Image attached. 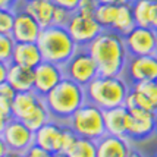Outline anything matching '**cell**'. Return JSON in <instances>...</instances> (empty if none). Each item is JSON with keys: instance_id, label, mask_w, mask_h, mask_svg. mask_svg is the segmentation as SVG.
I'll return each mask as SVG.
<instances>
[{"instance_id": "obj_47", "label": "cell", "mask_w": 157, "mask_h": 157, "mask_svg": "<svg viewBox=\"0 0 157 157\" xmlns=\"http://www.w3.org/2000/svg\"><path fill=\"white\" fill-rule=\"evenodd\" d=\"M156 82H157V79H156Z\"/></svg>"}, {"instance_id": "obj_18", "label": "cell", "mask_w": 157, "mask_h": 157, "mask_svg": "<svg viewBox=\"0 0 157 157\" xmlns=\"http://www.w3.org/2000/svg\"><path fill=\"white\" fill-rule=\"evenodd\" d=\"M43 100H44L43 96H40L35 90L18 91L13 98V103H12V117L24 121L37 109V106Z\"/></svg>"}, {"instance_id": "obj_37", "label": "cell", "mask_w": 157, "mask_h": 157, "mask_svg": "<svg viewBox=\"0 0 157 157\" xmlns=\"http://www.w3.org/2000/svg\"><path fill=\"white\" fill-rule=\"evenodd\" d=\"M150 25H151V28L157 29V0H154V3H153V7H151Z\"/></svg>"}, {"instance_id": "obj_3", "label": "cell", "mask_w": 157, "mask_h": 157, "mask_svg": "<svg viewBox=\"0 0 157 157\" xmlns=\"http://www.w3.org/2000/svg\"><path fill=\"white\" fill-rule=\"evenodd\" d=\"M88 101L97 104L103 110L123 106L125 98L131 91V84L125 76L98 75L85 87Z\"/></svg>"}, {"instance_id": "obj_25", "label": "cell", "mask_w": 157, "mask_h": 157, "mask_svg": "<svg viewBox=\"0 0 157 157\" xmlns=\"http://www.w3.org/2000/svg\"><path fill=\"white\" fill-rule=\"evenodd\" d=\"M154 0H134L132 2V12L135 22L140 27H151L150 25V15Z\"/></svg>"}, {"instance_id": "obj_35", "label": "cell", "mask_w": 157, "mask_h": 157, "mask_svg": "<svg viewBox=\"0 0 157 157\" xmlns=\"http://www.w3.org/2000/svg\"><path fill=\"white\" fill-rule=\"evenodd\" d=\"M22 0H0V9H13L16 10Z\"/></svg>"}, {"instance_id": "obj_24", "label": "cell", "mask_w": 157, "mask_h": 157, "mask_svg": "<svg viewBox=\"0 0 157 157\" xmlns=\"http://www.w3.org/2000/svg\"><path fill=\"white\" fill-rule=\"evenodd\" d=\"M69 157H97V141L78 137L74 147L66 153Z\"/></svg>"}, {"instance_id": "obj_13", "label": "cell", "mask_w": 157, "mask_h": 157, "mask_svg": "<svg viewBox=\"0 0 157 157\" xmlns=\"http://www.w3.org/2000/svg\"><path fill=\"white\" fill-rule=\"evenodd\" d=\"M35 74V82H34V90L40 94V96H46L55 88L56 85L65 78L63 74V68L60 65H56L52 62L43 60L34 69Z\"/></svg>"}, {"instance_id": "obj_17", "label": "cell", "mask_w": 157, "mask_h": 157, "mask_svg": "<svg viewBox=\"0 0 157 157\" xmlns=\"http://www.w3.org/2000/svg\"><path fill=\"white\" fill-rule=\"evenodd\" d=\"M34 18L41 28H47L53 25L56 3L53 0H22V6L19 7Z\"/></svg>"}, {"instance_id": "obj_14", "label": "cell", "mask_w": 157, "mask_h": 157, "mask_svg": "<svg viewBox=\"0 0 157 157\" xmlns=\"http://www.w3.org/2000/svg\"><path fill=\"white\" fill-rule=\"evenodd\" d=\"M40 24L22 9H16L12 37L16 43H37L41 34Z\"/></svg>"}, {"instance_id": "obj_9", "label": "cell", "mask_w": 157, "mask_h": 157, "mask_svg": "<svg viewBox=\"0 0 157 157\" xmlns=\"http://www.w3.org/2000/svg\"><path fill=\"white\" fill-rule=\"evenodd\" d=\"M123 76L131 85L140 81H156L157 79V55L129 56Z\"/></svg>"}, {"instance_id": "obj_39", "label": "cell", "mask_w": 157, "mask_h": 157, "mask_svg": "<svg viewBox=\"0 0 157 157\" xmlns=\"http://www.w3.org/2000/svg\"><path fill=\"white\" fill-rule=\"evenodd\" d=\"M134 0H100V3H110V5H132Z\"/></svg>"}, {"instance_id": "obj_30", "label": "cell", "mask_w": 157, "mask_h": 157, "mask_svg": "<svg viewBox=\"0 0 157 157\" xmlns=\"http://www.w3.org/2000/svg\"><path fill=\"white\" fill-rule=\"evenodd\" d=\"M76 140H78V134L69 126L68 123H65L63 134H62V147H60L62 153H68V151L74 147V144L76 143Z\"/></svg>"}, {"instance_id": "obj_38", "label": "cell", "mask_w": 157, "mask_h": 157, "mask_svg": "<svg viewBox=\"0 0 157 157\" xmlns=\"http://www.w3.org/2000/svg\"><path fill=\"white\" fill-rule=\"evenodd\" d=\"M9 119H10V116H7L5 112L0 110V135L3 134V131H5V128H6V123H7Z\"/></svg>"}, {"instance_id": "obj_2", "label": "cell", "mask_w": 157, "mask_h": 157, "mask_svg": "<svg viewBox=\"0 0 157 157\" xmlns=\"http://www.w3.org/2000/svg\"><path fill=\"white\" fill-rule=\"evenodd\" d=\"M43 98L52 117L62 123H68L71 116L88 100L85 87L66 76Z\"/></svg>"}, {"instance_id": "obj_29", "label": "cell", "mask_w": 157, "mask_h": 157, "mask_svg": "<svg viewBox=\"0 0 157 157\" xmlns=\"http://www.w3.org/2000/svg\"><path fill=\"white\" fill-rule=\"evenodd\" d=\"M15 13L16 10L13 9H0V33L2 34H12Z\"/></svg>"}, {"instance_id": "obj_22", "label": "cell", "mask_w": 157, "mask_h": 157, "mask_svg": "<svg viewBox=\"0 0 157 157\" xmlns=\"http://www.w3.org/2000/svg\"><path fill=\"white\" fill-rule=\"evenodd\" d=\"M135 27H137V22H135V18H134L132 6L131 5H121L117 7L116 18H115V22H113L110 29H113L115 33L125 37Z\"/></svg>"}, {"instance_id": "obj_41", "label": "cell", "mask_w": 157, "mask_h": 157, "mask_svg": "<svg viewBox=\"0 0 157 157\" xmlns=\"http://www.w3.org/2000/svg\"><path fill=\"white\" fill-rule=\"evenodd\" d=\"M3 157H25L24 153H18V151H7Z\"/></svg>"}, {"instance_id": "obj_20", "label": "cell", "mask_w": 157, "mask_h": 157, "mask_svg": "<svg viewBox=\"0 0 157 157\" xmlns=\"http://www.w3.org/2000/svg\"><path fill=\"white\" fill-rule=\"evenodd\" d=\"M104 115V126L106 134L126 137V121H128V109L125 106H117L112 109L103 110Z\"/></svg>"}, {"instance_id": "obj_7", "label": "cell", "mask_w": 157, "mask_h": 157, "mask_svg": "<svg viewBox=\"0 0 157 157\" xmlns=\"http://www.w3.org/2000/svg\"><path fill=\"white\" fill-rule=\"evenodd\" d=\"M123 106L128 110L144 109L157 112V82L140 81L132 84Z\"/></svg>"}, {"instance_id": "obj_44", "label": "cell", "mask_w": 157, "mask_h": 157, "mask_svg": "<svg viewBox=\"0 0 157 157\" xmlns=\"http://www.w3.org/2000/svg\"><path fill=\"white\" fill-rule=\"evenodd\" d=\"M154 134H157V112H156V116H154Z\"/></svg>"}, {"instance_id": "obj_36", "label": "cell", "mask_w": 157, "mask_h": 157, "mask_svg": "<svg viewBox=\"0 0 157 157\" xmlns=\"http://www.w3.org/2000/svg\"><path fill=\"white\" fill-rule=\"evenodd\" d=\"M7 72H9V63L0 62V84L7 81Z\"/></svg>"}, {"instance_id": "obj_42", "label": "cell", "mask_w": 157, "mask_h": 157, "mask_svg": "<svg viewBox=\"0 0 157 157\" xmlns=\"http://www.w3.org/2000/svg\"><path fill=\"white\" fill-rule=\"evenodd\" d=\"M128 157H144L143 154H141V153H140V151H137V150H132L129 153V156Z\"/></svg>"}, {"instance_id": "obj_28", "label": "cell", "mask_w": 157, "mask_h": 157, "mask_svg": "<svg viewBox=\"0 0 157 157\" xmlns=\"http://www.w3.org/2000/svg\"><path fill=\"white\" fill-rule=\"evenodd\" d=\"M16 41L10 34H2L0 33V62H12V55H13V48Z\"/></svg>"}, {"instance_id": "obj_40", "label": "cell", "mask_w": 157, "mask_h": 157, "mask_svg": "<svg viewBox=\"0 0 157 157\" xmlns=\"http://www.w3.org/2000/svg\"><path fill=\"white\" fill-rule=\"evenodd\" d=\"M7 151H9V148H7V145H6V143H5L3 137L0 135V157H3Z\"/></svg>"}, {"instance_id": "obj_23", "label": "cell", "mask_w": 157, "mask_h": 157, "mask_svg": "<svg viewBox=\"0 0 157 157\" xmlns=\"http://www.w3.org/2000/svg\"><path fill=\"white\" fill-rule=\"evenodd\" d=\"M52 119H53V117H52V113H50L48 107L46 106V103L43 100V101L37 106V109L28 117L24 119V123H25L31 131L35 132V131H38L43 125H46V123H47L48 121H52Z\"/></svg>"}, {"instance_id": "obj_12", "label": "cell", "mask_w": 157, "mask_h": 157, "mask_svg": "<svg viewBox=\"0 0 157 157\" xmlns=\"http://www.w3.org/2000/svg\"><path fill=\"white\" fill-rule=\"evenodd\" d=\"M154 116H156V112H150V110H128L126 137L129 140L143 141L153 135L154 134Z\"/></svg>"}, {"instance_id": "obj_1", "label": "cell", "mask_w": 157, "mask_h": 157, "mask_svg": "<svg viewBox=\"0 0 157 157\" xmlns=\"http://www.w3.org/2000/svg\"><path fill=\"white\" fill-rule=\"evenodd\" d=\"M90 55L94 57L98 66V75L122 76L129 53L125 46L123 35L113 29H103L87 46Z\"/></svg>"}, {"instance_id": "obj_32", "label": "cell", "mask_w": 157, "mask_h": 157, "mask_svg": "<svg viewBox=\"0 0 157 157\" xmlns=\"http://www.w3.org/2000/svg\"><path fill=\"white\" fill-rule=\"evenodd\" d=\"M98 5H100V0H81L75 12L85 16H94Z\"/></svg>"}, {"instance_id": "obj_45", "label": "cell", "mask_w": 157, "mask_h": 157, "mask_svg": "<svg viewBox=\"0 0 157 157\" xmlns=\"http://www.w3.org/2000/svg\"><path fill=\"white\" fill-rule=\"evenodd\" d=\"M156 55H157V48H156Z\"/></svg>"}, {"instance_id": "obj_31", "label": "cell", "mask_w": 157, "mask_h": 157, "mask_svg": "<svg viewBox=\"0 0 157 157\" xmlns=\"http://www.w3.org/2000/svg\"><path fill=\"white\" fill-rule=\"evenodd\" d=\"M72 15H74L72 10H69V9L62 6H56L55 15H53V25L66 28V25L69 24V21L72 18Z\"/></svg>"}, {"instance_id": "obj_5", "label": "cell", "mask_w": 157, "mask_h": 157, "mask_svg": "<svg viewBox=\"0 0 157 157\" xmlns=\"http://www.w3.org/2000/svg\"><path fill=\"white\" fill-rule=\"evenodd\" d=\"M68 125L78 134V137L97 141L106 135L103 109L88 100L71 116Z\"/></svg>"}, {"instance_id": "obj_11", "label": "cell", "mask_w": 157, "mask_h": 157, "mask_svg": "<svg viewBox=\"0 0 157 157\" xmlns=\"http://www.w3.org/2000/svg\"><path fill=\"white\" fill-rule=\"evenodd\" d=\"M66 29L79 47H87L103 31V27L94 16H85L74 12L69 24L66 25Z\"/></svg>"}, {"instance_id": "obj_16", "label": "cell", "mask_w": 157, "mask_h": 157, "mask_svg": "<svg viewBox=\"0 0 157 157\" xmlns=\"http://www.w3.org/2000/svg\"><path fill=\"white\" fill-rule=\"evenodd\" d=\"M131 151L132 147L128 137L106 134L97 140V157H128Z\"/></svg>"}, {"instance_id": "obj_46", "label": "cell", "mask_w": 157, "mask_h": 157, "mask_svg": "<svg viewBox=\"0 0 157 157\" xmlns=\"http://www.w3.org/2000/svg\"><path fill=\"white\" fill-rule=\"evenodd\" d=\"M156 157H157V153H156Z\"/></svg>"}, {"instance_id": "obj_26", "label": "cell", "mask_w": 157, "mask_h": 157, "mask_svg": "<svg viewBox=\"0 0 157 157\" xmlns=\"http://www.w3.org/2000/svg\"><path fill=\"white\" fill-rule=\"evenodd\" d=\"M117 7H119L117 5H110V3H100L98 5L96 13H94V18L103 27V29L112 28L117 13Z\"/></svg>"}, {"instance_id": "obj_33", "label": "cell", "mask_w": 157, "mask_h": 157, "mask_svg": "<svg viewBox=\"0 0 157 157\" xmlns=\"http://www.w3.org/2000/svg\"><path fill=\"white\" fill-rule=\"evenodd\" d=\"M24 156H25V157H52V153L34 144V145H33L29 150L24 153Z\"/></svg>"}, {"instance_id": "obj_19", "label": "cell", "mask_w": 157, "mask_h": 157, "mask_svg": "<svg viewBox=\"0 0 157 157\" xmlns=\"http://www.w3.org/2000/svg\"><path fill=\"white\" fill-rule=\"evenodd\" d=\"M44 60L37 43H16L12 55V62L25 68L35 69Z\"/></svg>"}, {"instance_id": "obj_4", "label": "cell", "mask_w": 157, "mask_h": 157, "mask_svg": "<svg viewBox=\"0 0 157 157\" xmlns=\"http://www.w3.org/2000/svg\"><path fill=\"white\" fill-rule=\"evenodd\" d=\"M37 44L43 53L44 60L60 66H63L79 48L66 28L56 25L43 28Z\"/></svg>"}, {"instance_id": "obj_10", "label": "cell", "mask_w": 157, "mask_h": 157, "mask_svg": "<svg viewBox=\"0 0 157 157\" xmlns=\"http://www.w3.org/2000/svg\"><path fill=\"white\" fill-rule=\"evenodd\" d=\"M129 56L154 55L157 48V29L151 27H137L123 37Z\"/></svg>"}, {"instance_id": "obj_43", "label": "cell", "mask_w": 157, "mask_h": 157, "mask_svg": "<svg viewBox=\"0 0 157 157\" xmlns=\"http://www.w3.org/2000/svg\"><path fill=\"white\" fill-rule=\"evenodd\" d=\"M52 157H69L66 153H62V151H57V153H53Z\"/></svg>"}, {"instance_id": "obj_27", "label": "cell", "mask_w": 157, "mask_h": 157, "mask_svg": "<svg viewBox=\"0 0 157 157\" xmlns=\"http://www.w3.org/2000/svg\"><path fill=\"white\" fill-rule=\"evenodd\" d=\"M16 93L18 91L7 81L0 84V110L5 112L7 116L10 117H12V103H13Z\"/></svg>"}, {"instance_id": "obj_6", "label": "cell", "mask_w": 157, "mask_h": 157, "mask_svg": "<svg viewBox=\"0 0 157 157\" xmlns=\"http://www.w3.org/2000/svg\"><path fill=\"white\" fill-rule=\"evenodd\" d=\"M63 74L66 78L87 87L94 78L98 76V66L94 57L85 47H79L63 66Z\"/></svg>"}, {"instance_id": "obj_34", "label": "cell", "mask_w": 157, "mask_h": 157, "mask_svg": "<svg viewBox=\"0 0 157 157\" xmlns=\"http://www.w3.org/2000/svg\"><path fill=\"white\" fill-rule=\"evenodd\" d=\"M56 3V6H62V7H66L69 10H72V12H75L78 5H79V2L81 0H53Z\"/></svg>"}, {"instance_id": "obj_8", "label": "cell", "mask_w": 157, "mask_h": 157, "mask_svg": "<svg viewBox=\"0 0 157 157\" xmlns=\"http://www.w3.org/2000/svg\"><path fill=\"white\" fill-rule=\"evenodd\" d=\"M2 137L5 140L9 151L25 153L35 144V132L29 129L24 123V121L15 119V117H10L7 121Z\"/></svg>"}, {"instance_id": "obj_21", "label": "cell", "mask_w": 157, "mask_h": 157, "mask_svg": "<svg viewBox=\"0 0 157 157\" xmlns=\"http://www.w3.org/2000/svg\"><path fill=\"white\" fill-rule=\"evenodd\" d=\"M7 82L16 91L34 90V82H35L34 69L25 68V66H21V65H16L13 62H10L9 63V72H7Z\"/></svg>"}, {"instance_id": "obj_15", "label": "cell", "mask_w": 157, "mask_h": 157, "mask_svg": "<svg viewBox=\"0 0 157 157\" xmlns=\"http://www.w3.org/2000/svg\"><path fill=\"white\" fill-rule=\"evenodd\" d=\"M63 126H65V123L57 122L55 119L48 121L38 131H35V140H34L35 145L50 151L52 154L60 151Z\"/></svg>"}]
</instances>
